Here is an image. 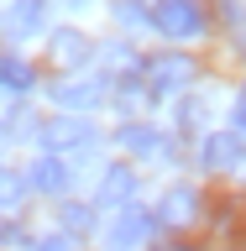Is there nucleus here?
<instances>
[{"label":"nucleus","instance_id":"2eb2a0df","mask_svg":"<svg viewBox=\"0 0 246 251\" xmlns=\"http://www.w3.org/2000/svg\"><path fill=\"white\" fill-rule=\"evenodd\" d=\"M63 225H68V230H79V235L94 230V209H89V204H68V209H63Z\"/></svg>","mask_w":246,"mask_h":251},{"label":"nucleus","instance_id":"39448f33","mask_svg":"<svg viewBox=\"0 0 246 251\" xmlns=\"http://www.w3.org/2000/svg\"><path fill=\"white\" fill-rule=\"evenodd\" d=\"M199 162H204L210 173H241V168H246V147H241L236 131H215V136H204Z\"/></svg>","mask_w":246,"mask_h":251},{"label":"nucleus","instance_id":"ddd939ff","mask_svg":"<svg viewBox=\"0 0 246 251\" xmlns=\"http://www.w3.org/2000/svg\"><path fill=\"white\" fill-rule=\"evenodd\" d=\"M31 63H21V58H0V84L5 89H31Z\"/></svg>","mask_w":246,"mask_h":251},{"label":"nucleus","instance_id":"6e6552de","mask_svg":"<svg viewBox=\"0 0 246 251\" xmlns=\"http://www.w3.org/2000/svg\"><path fill=\"white\" fill-rule=\"evenodd\" d=\"M53 100L68 110H94L105 100V84L100 78H68V84H53Z\"/></svg>","mask_w":246,"mask_h":251},{"label":"nucleus","instance_id":"f8f14e48","mask_svg":"<svg viewBox=\"0 0 246 251\" xmlns=\"http://www.w3.org/2000/svg\"><path fill=\"white\" fill-rule=\"evenodd\" d=\"M27 178H21V173H11V168H0V209H16V204L27 199Z\"/></svg>","mask_w":246,"mask_h":251},{"label":"nucleus","instance_id":"20e7f679","mask_svg":"<svg viewBox=\"0 0 246 251\" xmlns=\"http://www.w3.org/2000/svg\"><path fill=\"white\" fill-rule=\"evenodd\" d=\"M152 230H157V220L126 204L121 215L110 220V230H105V246H110V251H137V246H141V241H147Z\"/></svg>","mask_w":246,"mask_h":251},{"label":"nucleus","instance_id":"423d86ee","mask_svg":"<svg viewBox=\"0 0 246 251\" xmlns=\"http://www.w3.org/2000/svg\"><path fill=\"white\" fill-rule=\"evenodd\" d=\"M199 215V188L194 183H173L163 199H157V225H189V220Z\"/></svg>","mask_w":246,"mask_h":251},{"label":"nucleus","instance_id":"f3484780","mask_svg":"<svg viewBox=\"0 0 246 251\" xmlns=\"http://www.w3.org/2000/svg\"><path fill=\"white\" fill-rule=\"evenodd\" d=\"M115 21L137 26V21H141V5H131V0H115Z\"/></svg>","mask_w":246,"mask_h":251},{"label":"nucleus","instance_id":"1a4fd4ad","mask_svg":"<svg viewBox=\"0 0 246 251\" xmlns=\"http://www.w3.org/2000/svg\"><path fill=\"white\" fill-rule=\"evenodd\" d=\"M68 178H74V173H68V162H63V157H37V162H31V173H27V183L37 188V194H63V188H68Z\"/></svg>","mask_w":246,"mask_h":251},{"label":"nucleus","instance_id":"a211bd4d","mask_svg":"<svg viewBox=\"0 0 246 251\" xmlns=\"http://www.w3.org/2000/svg\"><path fill=\"white\" fill-rule=\"evenodd\" d=\"M231 126H236V136H246V94H236V105H231Z\"/></svg>","mask_w":246,"mask_h":251},{"label":"nucleus","instance_id":"f03ea898","mask_svg":"<svg viewBox=\"0 0 246 251\" xmlns=\"http://www.w3.org/2000/svg\"><path fill=\"white\" fill-rule=\"evenodd\" d=\"M194 78H199V63L189 58V52H163V58L147 63V89L152 94H178Z\"/></svg>","mask_w":246,"mask_h":251},{"label":"nucleus","instance_id":"0eeeda50","mask_svg":"<svg viewBox=\"0 0 246 251\" xmlns=\"http://www.w3.org/2000/svg\"><path fill=\"white\" fill-rule=\"evenodd\" d=\"M47 52H53V63H58V68H68V74H74V68H84V63L94 58V37H84V31H74V26H63V31H53V47H47Z\"/></svg>","mask_w":246,"mask_h":251},{"label":"nucleus","instance_id":"f257e3e1","mask_svg":"<svg viewBox=\"0 0 246 251\" xmlns=\"http://www.w3.org/2000/svg\"><path fill=\"white\" fill-rule=\"evenodd\" d=\"M147 16H152V26L163 31V37H173V42H184V37H199V31H204L199 0H157Z\"/></svg>","mask_w":246,"mask_h":251},{"label":"nucleus","instance_id":"7ed1b4c3","mask_svg":"<svg viewBox=\"0 0 246 251\" xmlns=\"http://www.w3.org/2000/svg\"><path fill=\"white\" fill-rule=\"evenodd\" d=\"M89 141H94L89 115H58V121L42 126V147L53 157H58V152H74V147H89Z\"/></svg>","mask_w":246,"mask_h":251},{"label":"nucleus","instance_id":"dca6fc26","mask_svg":"<svg viewBox=\"0 0 246 251\" xmlns=\"http://www.w3.org/2000/svg\"><path fill=\"white\" fill-rule=\"evenodd\" d=\"M31 251H79V241L68 230H53V235H37V246Z\"/></svg>","mask_w":246,"mask_h":251},{"label":"nucleus","instance_id":"6ab92c4d","mask_svg":"<svg viewBox=\"0 0 246 251\" xmlns=\"http://www.w3.org/2000/svg\"><path fill=\"white\" fill-rule=\"evenodd\" d=\"M241 178H246V168H241Z\"/></svg>","mask_w":246,"mask_h":251},{"label":"nucleus","instance_id":"9b49d317","mask_svg":"<svg viewBox=\"0 0 246 251\" xmlns=\"http://www.w3.org/2000/svg\"><path fill=\"white\" fill-rule=\"evenodd\" d=\"M131 194H137V173L131 168H110L100 178V204H126Z\"/></svg>","mask_w":246,"mask_h":251},{"label":"nucleus","instance_id":"9d476101","mask_svg":"<svg viewBox=\"0 0 246 251\" xmlns=\"http://www.w3.org/2000/svg\"><path fill=\"white\" fill-rule=\"evenodd\" d=\"M115 136H121L126 152H137V157H168V141H163V131H157V126L131 121V126H121Z\"/></svg>","mask_w":246,"mask_h":251},{"label":"nucleus","instance_id":"4468645a","mask_svg":"<svg viewBox=\"0 0 246 251\" xmlns=\"http://www.w3.org/2000/svg\"><path fill=\"white\" fill-rule=\"evenodd\" d=\"M5 26H11V31H31V26H42V0H21V5L5 16Z\"/></svg>","mask_w":246,"mask_h":251}]
</instances>
